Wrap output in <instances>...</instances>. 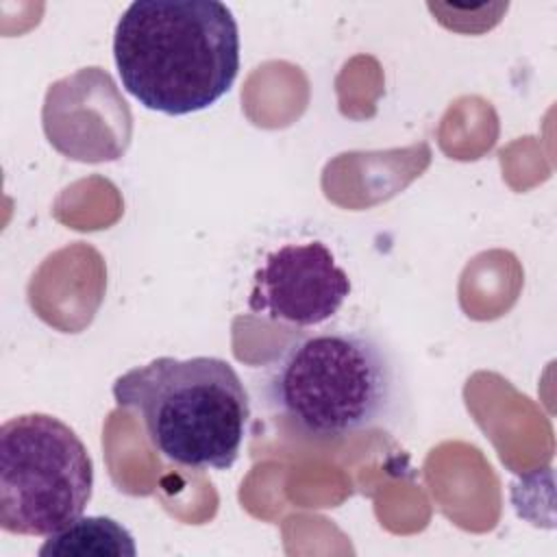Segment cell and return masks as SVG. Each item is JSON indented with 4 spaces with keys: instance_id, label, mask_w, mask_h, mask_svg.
<instances>
[{
    "instance_id": "1",
    "label": "cell",
    "mask_w": 557,
    "mask_h": 557,
    "mask_svg": "<svg viewBox=\"0 0 557 557\" xmlns=\"http://www.w3.org/2000/svg\"><path fill=\"white\" fill-rule=\"evenodd\" d=\"M122 87L146 109L189 115L215 104L239 72V30L218 0H135L113 33Z\"/></svg>"
},
{
    "instance_id": "2",
    "label": "cell",
    "mask_w": 557,
    "mask_h": 557,
    "mask_svg": "<svg viewBox=\"0 0 557 557\" xmlns=\"http://www.w3.org/2000/svg\"><path fill=\"white\" fill-rule=\"evenodd\" d=\"M261 392L292 431L342 440L396 416L400 374L389 348L372 333L324 329L287 342L265 363Z\"/></svg>"
},
{
    "instance_id": "3",
    "label": "cell",
    "mask_w": 557,
    "mask_h": 557,
    "mask_svg": "<svg viewBox=\"0 0 557 557\" xmlns=\"http://www.w3.org/2000/svg\"><path fill=\"white\" fill-rule=\"evenodd\" d=\"M113 398L141 418L159 455L191 470H228L248 433V392L220 357H157L120 374Z\"/></svg>"
},
{
    "instance_id": "4",
    "label": "cell",
    "mask_w": 557,
    "mask_h": 557,
    "mask_svg": "<svg viewBox=\"0 0 557 557\" xmlns=\"http://www.w3.org/2000/svg\"><path fill=\"white\" fill-rule=\"evenodd\" d=\"M94 463L72 426L48 413H22L0 426V527L48 537L83 516Z\"/></svg>"
},
{
    "instance_id": "5",
    "label": "cell",
    "mask_w": 557,
    "mask_h": 557,
    "mask_svg": "<svg viewBox=\"0 0 557 557\" xmlns=\"http://www.w3.org/2000/svg\"><path fill=\"white\" fill-rule=\"evenodd\" d=\"M348 294L350 278L322 242L285 244L255 272L248 309L305 329L331 320Z\"/></svg>"
},
{
    "instance_id": "6",
    "label": "cell",
    "mask_w": 557,
    "mask_h": 557,
    "mask_svg": "<svg viewBox=\"0 0 557 557\" xmlns=\"http://www.w3.org/2000/svg\"><path fill=\"white\" fill-rule=\"evenodd\" d=\"M39 555H115L135 557L133 535L113 518L78 516L63 529L48 535Z\"/></svg>"
}]
</instances>
